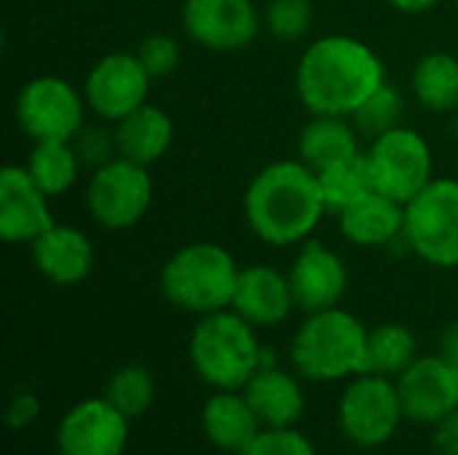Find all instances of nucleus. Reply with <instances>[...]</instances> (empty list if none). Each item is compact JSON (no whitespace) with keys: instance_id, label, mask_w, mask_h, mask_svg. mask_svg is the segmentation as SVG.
<instances>
[{"instance_id":"4468645a","label":"nucleus","mask_w":458,"mask_h":455,"mask_svg":"<svg viewBox=\"0 0 458 455\" xmlns=\"http://www.w3.org/2000/svg\"><path fill=\"white\" fill-rule=\"evenodd\" d=\"M397 392L405 421L435 426L458 410V370L440 354L419 357L403 375H397Z\"/></svg>"},{"instance_id":"c85d7f7f","label":"nucleus","mask_w":458,"mask_h":455,"mask_svg":"<svg viewBox=\"0 0 458 455\" xmlns=\"http://www.w3.org/2000/svg\"><path fill=\"white\" fill-rule=\"evenodd\" d=\"M403 113H405V97L394 83L386 80L360 105V110L352 115V121L362 137L376 139V137L386 134L389 129L403 126Z\"/></svg>"},{"instance_id":"4be33fe9","label":"nucleus","mask_w":458,"mask_h":455,"mask_svg":"<svg viewBox=\"0 0 458 455\" xmlns=\"http://www.w3.org/2000/svg\"><path fill=\"white\" fill-rule=\"evenodd\" d=\"M115 139L118 156L150 166L169 153L174 142V121L164 107L145 102L115 123Z\"/></svg>"},{"instance_id":"c9c22d12","label":"nucleus","mask_w":458,"mask_h":455,"mask_svg":"<svg viewBox=\"0 0 458 455\" xmlns=\"http://www.w3.org/2000/svg\"><path fill=\"white\" fill-rule=\"evenodd\" d=\"M440 357L458 370V322L448 324L440 335Z\"/></svg>"},{"instance_id":"dca6fc26","label":"nucleus","mask_w":458,"mask_h":455,"mask_svg":"<svg viewBox=\"0 0 458 455\" xmlns=\"http://www.w3.org/2000/svg\"><path fill=\"white\" fill-rule=\"evenodd\" d=\"M54 225L48 196L35 185L27 166L8 164L0 172V239L5 244H32Z\"/></svg>"},{"instance_id":"9d476101","label":"nucleus","mask_w":458,"mask_h":455,"mask_svg":"<svg viewBox=\"0 0 458 455\" xmlns=\"http://www.w3.org/2000/svg\"><path fill=\"white\" fill-rule=\"evenodd\" d=\"M153 204V177L148 166L123 156L94 169L86 185V209L107 231L134 228Z\"/></svg>"},{"instance_id":"5701e85b","label":"nucleus","mask_w":458,"mask_h":455,"mask_svg":"<svg viewBox=\"0 0 458 455\" xmlns=\"http://www.w3.org/2000/svg\"><path fill=\"white\" fill-rule=\"evenodd\" d=\"M360 131L352 118L344 115H311V121L298 134V158L322 172L338 161L360 153Z\"/></svg>"},{"instance_id":"aec40b11","label":"nucleus","mask_w":458,"mask_h":455,"mask_svg":"<svg viewBox=\"0 0 458 455\" xmlns=\"http://www.w3.org/2000/svg\"><path fill=\"white\" fill-rule=\"evenodd\" d=\"M341 233L362 249H381L405 233V206L378 190H370L338 215Z\"/></svg>"},{"instance_id":"412c9836","label":"nucleus","mask_w":458,"mask_h":455,"mask_svg":"<svg viewBox=\"0 0 458 455\" xmlns=\"http://www.w3.org/2000/svg\"><path fill=\"white\" fill-rule=\"evenodd\" d=\"M263 429L244 392H212L201 408V432L223 453L239 455Z\"/></svg>"},{"instance_id":"393cba45","label":"nucleus","mask_w":458,"mask_h":455,"mask_svg":"<svg viewBox=\"0 0 458 455\" xmlns=\"http://www.w3.org/2000/svg\"><path fill=\"white\" fill-rule=\"evenodd\" d=\"M24 166L30 177L35 180V185L48 198H56V196H64L75 185L83 164L72 142H35Z\"/></svg>"},{"instance_id":"a211bd4d","label":"nucleus","mask_w":458,"mask_h":455,"mask_svg":"<svg viewBox=\"0 0 458 455\" xmlns=\"http://www.w3.org/2000/svg\"><path fill=\"white\" fill-rule=\"evenodd\" d=\"M231 308L252 327H276L298 308L290 276L274 265H247L239 274Z\"/></svg>"},{"instance_id":"c756f323","label":"nucleus","mask_w":458,"mask_h":455,"mask_svg":"<svg viewBox=\"0 0 458 455\" xmlns=\"http://www.w3.org/2000/svg\"><path fill=\"white\" fill-rule=\"evenodd\" d=\"M314 3L311 0H268L263 27L276 40H298L311 29Z\"/></svg>"},{"instance_id":"7ed1b4c3","label":"nucleus","mask_w":458,"mask_h":455,"mask_svg":"<svg viewBox=\"0 0 458 455\" xmlns=\"http://www.w3.org/2000/svg\"><path fill=\"white\" fill-rule=\"evenodd\" d=\"M368 327L346 308L306 314L290 343V359L301 378L317 383L349 381L368 373Z\"/></svg>"},{"instance_id":"0eeeda50","label":"nucleus","mask_w":458,"mask_h":455,"mask_svg":"<svg viewBox=\"0 0 458 455\" xmlns=\"http://www.w3.org/2000/svg\"><path fill=\"white\" fill-rule=\"evenodd\" d=\"M403 241L435 268H458V180L435 177L408 206Z\"/></svg>"},{"instance_id":"20e7f679","label":"nucleus","mask_w":458,"mask_h":455,"mask_svg":"<svg viewBox=\"0 0 458 455\" xmlns=\"http://www.w3.org/2000/svg\"><path fill=\"white\" fill-rule=\"evenodd\" d=\"M255 330L233 308L199 316L188 341V359L201 383L212 392H242L263 362Z\"/></svg>"},{"instance_id":"f03ea898","label":"nucleus","mask_w":458,"mask_h":455,"mask_svg":"<svg viewBox=\"0 0 458 455\" xmlns=\"http://www.w3.org/2000/svg\"><path fill=\"white\" fill-rule=\"evenodd\" d=\"M327 215L317 172L298 161L260 169L244 193V220L268 247H301Z\"/></svg>"},{"instance_id":"f3484780","label":"nucleus","mask_w":458,"mask_h":455,"mask_svg":"<svg viewBox=\"0 0 458 455\" xmlns=\"http://www.w3.org/2000/svg\"><path fill=\"white\" fill-rule=\"evenodd\" d=\"M35 271L56 287H75L94 268V244L75 225L54 223L30 244Z\"/></svg>"},{"instance_id":"ddd939ff","label":"nucleus","mask_w":458,"mask_h":455,"mask_svg":"<svg viewBox=\"0 0 458 455\" xmlns=\"http://www.w3.org/2000/svg\"><path fill=\"white\" fill-rule=\"evenodd\" d=\"M129 445V418L105 397L72 405L56 426L59 455H123Z\"/></svg>"},{"instance_id":"bb28decb","label":"nucleus","mask_w":458,"mask_h":455,"mask_svg":"<svg viewBox=\"0 0 458 455\" xmlns=\"http://www.w3.org/2000/svg\"><path fill=\"white\" fill-rule=\"evenodd\" d=\"M317 180H319V190H322L327 212H335V215H341L346 206H352L354 201L376 190L365 153H357L346 161H338L317 172Z\"/></svg>"},{"instance_id":"1a4fd4ad","label":"nucleus","mask_w":458,"mask_h":455,"mask_svg":"<svg viewBox=\"0 0 458 455\" xmlns=\"http://www.w3.org/2000/svg\"><path fill=\"white\" fill-rule=\"evenodd\" d=\"M86 97L59 75L27 80L16 97V123L32 142H72L86 126Z\"/></svg>"},{"instance_id":"f257e3e1","label":"nucleus","mask_w":458,"mask_h":455,"mask_svg":"<svg viewBox=\"0 0 458 455\" xmlns=\"http://www.w3.org/2000/svg\"><path fill=\"white\" fill-rule=\"evenodd\" d=\"M386 83L384 59L360 38L325 35L306 46L295 70V88L311 115L352 118Z\"/></svg>"},{"instance_id":"6ab92c4d","label":"nucleus","mask_w":458,"mask_h":455,"mask_svg":"<svg viewBox=\"0 0 458 455\" xmlns=\"http://www.w3.org/2000/svg\"><path fill=\"white\" fill-rule=\"evenodd\" d=\"M242 392L263 426L271 429L298 426V421L306 413V392L301 375L279 365L260 367Z\"/></svg>"},{"instance_id":"9b49d317","label":"nucleus","mask_w":458,"mask_h":455,"mask_svg":"<svg viewBox=\"0 0 458 455\" xmlns=\"http://www.w3.org/2000/svg\"><path fill=\"white\" fill-rule=\"evenodd\" d=\"M153 78L137 59V54L129 51H113L105 54L86 75L83 97L89 110L105 121L118 123L137 107L148 102Z\"/></svg>"},{"instance_id":"7c9ffc66","label":"nucleus","mask_w":458,"mask_h":455,"mask_svg":"<svg viewBox=\"0 0 458 455\" xmlns=\"http://www.w3.org/2000/svg\"><path fill=\"white\" fill-rule=\"evenodd\" d=\"M239 455H317V448L298 426H263Z\"/></svg>"},{"instance_id":"a878e982","label":"nucleus","mask_w":458,"mask_h":455,"mask_svg":"<svg viewBox=\"0 0 458 455\" xmlns=\"http://www.w3.org/2000/svg\"><path fill=\"white\" fill-rule=\"evenodd\" d=\"M419 359V343L405 324H378L368 333V373L397 378Z\"/></svg>"},{"instance_id":"473e14b6","label":"nucleus","mask_w":458,"mask_h":455,"mask_svg":"<svg viewBox=\"0 0 458 455\" xmlns=\"http://www.w3.org/2000/svg\"><path fill=\"white\" fill-rule=\"evenodd\" d=\"M72 147L81 158L83 166H105L107 161L118 158V139H115V129L99 126V123H86L75 137H72Z\"/></svg>"},{"instance_id":"2eb2a0df","label":"nucleus","mask_w":458,"mask_h":455,"mask_svg":"<svg viewBox=\"0 0 458 455\" xmlns=\"http://www.w3.org/2000/svg\"><path fill=\"white\" fill-rule=\"evenodd\" d=\"M287 276H290L295 306L303 314L341 306V300L349 290L346 263L341 260V255L335 249H330L327 244H322L317 239H309L301 244Z\"/></svg>"},{"instance_id":"cd10ccee","label":"nucleus","mask_w":458,"mask_h":455,"mask_svg":"<svg viewBox=\"0 0 458 455\" xmlns=\"http://www.w3.org/2000/svg\"><path fill=\"white\" fill-rule=\"evenodd\" d=\"M115 410H121L129 421L145 416L153 402H156V381L153 373L142 365H123L118 367L107 383H105V394H102Z\"/></svg>"},{"instance_id":"423d86ee","label":"nucleus","mask_w":458,"mask_h":455,"mask_svg":"<svg viewBox=\"0 0 458 455\" xmlns=\"http://www.w3.org/2000/svg\"><path fill=\"white\" fill-rule=\"evenodd\" d=\"M405 421L397 381L376 373L349 378L338 400V426L344 437L362 451H376L392 442Z\"/></svg>"},{"instance_id":"f704fd0d","label":"nucleus","mask_w":458,"mask_h":455,"mask_svg":"<svg viewBox=\"0 0 458 455\" xmlns=\"http://www.w3.org/2000/svg\"><path fill=\"white\" fill-rule=\"evenodd\" d=\"M435 448L440 455H458V410L448 413L435 426Z\"/></svg>"},{"instance_id":"b1692460","label":"nucleus","mask_w":458,"mask_h":455,"mask_svg":"<svg viewBox=\"0 0 458 455\" xmlns=\"http://www.w3.org/2000/svg\"><path fill=\"white\" fill-rule=\"evenodd\" d=\"M416 102L432 113H451L458 107V56L448 51L424 54L411 75Z\"/></svg>"},{"instance_id":"f8f14e48","label":"nucleus","mask_w":458,"mask_h":455,"mask_svg":"<svg viewBox=\"0 0 458 455\" xmlns=\"http://www.w3.org/2000/svg\"><path fill=\"white\" fill-rule=\"evenodd\" d=\"M180 19L193 43L220 54L252 46L263 29L260 11L252 0H185Z\"/></svg>"},{"instance_id":"72a5a7b5","label":"nucleus","mask_w":458,"mask_h":455,"mask_svg":"<svg viewBox=\"0 0 458 455\" xmlns=\"http://www.w3.org/2000/svg\"><path fill=\"white\" fill-rule=\"evenodd\" d=\"M40 413H43V405H40L38 394H32V392H19V394H13L11 402H8L5 426H8L11 432H24V429H30V426L40 418Z\"/></svg>"},{"instance_id":"6e6552de","label":"nucleus","mask_w":458,"mask_h":455,"mask_svg":"<svg viewBox=\"0 0 458 455\" xmlns=\"http://www.w3.org/2000/svg\"><path fill=\"white\" fill-rule=\"evenodd\" d=\"M365 156L373 188L403 206H408L435 180V156L427 137L405 123L370 139Z\"/></svg>"},{"instance_id":"39448f33","label":"nucleus","mask_w":458,"mask_h":455,"mask_svg":"<svg viewBox=\"0 0 458 455\" xmlns=\"http://www.w3.org/2000/svg\"><path fill=\"white\" fill-rule=\"evenodd\" d=\"M236 257L215 241H193L180 247L161 268L158 287L166 303L180 311L207 316L233 303L239 284Z\"/></svg>"},{"instance_id":"e433bc0d","label":"nucleus","mask_w":458,"mask_h":455,"mask_svg":"<svg viewBox=\"0 0 458 455\" xmlns=\"http://www.w3.org/2000/svg\"><path fill=\"white\" fill-rule=\"evenodd\" d=\"M389 5L403 13H424V11L435 8L437 0H389Z\"/></svg>"},{"instance_id":"2f4dec72","label":"nucleus","mask_w":458,"mask_h":455,"mask_svg":"<svg viewBox=\"0 0 458 455\" xmlns=\"http://www.w3.org/2000/svg\"><path fill=\"white\" fill-rule=\"evenodd\" d=\"M134 54H137V59L142 62V67L148 70V75L153 80L172 75L180 67V59H182L180 43L172 35H164V32H153V35L142 38L140 48Z\"/></svg>"}]
</instances>
